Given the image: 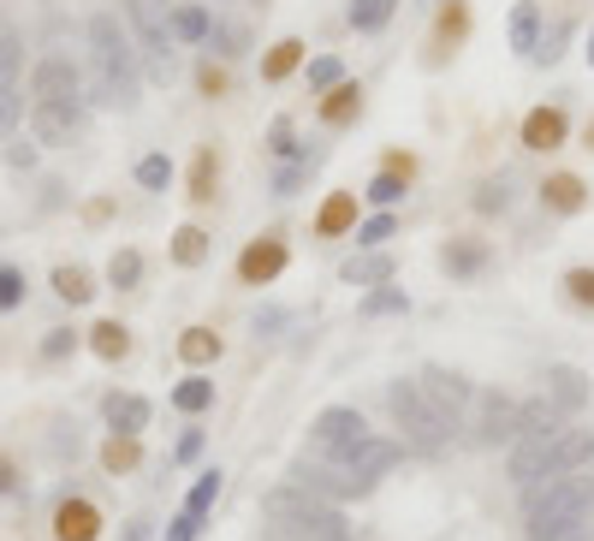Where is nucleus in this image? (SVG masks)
Here are the masks:
<instances>
[{
  "label": "nucleus",
  "instance_id": "f257e3e1",
  "mask_svg": "<svg viewBox=\"0 0 594 541\" xmlns=\"http://www.w3.org/2000/svg\"><path fill=\"white\" fill-rule=\"evenodd\" d=\"M588 512H594V470L583 464L576 476L535 482L529 494H523V535L529 541H576Z\"/></svg>",
  "mask_w": 594,
  "mask_h": 541
},
{
  "label": "nucleus",
  "instance_id": "f03ea898",
  "mask_svg": "<svg viewBox=\"0 0 594 541\" xmlns=\"http://www.w3.org/2000/svg\"><path fill=\"white\" fill-rule=\"evenodd\" d=\"M90 101L96 108H137V37L113 12L90 19Z\"/></svg>",
  "mask_w": 594,
  "mask_h": 541
},
{
  "label": "nucleus",
  "instance_id": "7ed1b4c3",
  "mask_svg": "<svg viewBox=\"0 0 594 541\" xmlns=\"http://www.w3.org/2000/svg\"><path fill=\"white\" fill-rule=\"evenodd\" d=\"M131 30H137V55L149 60V83H172V12L167 0H126Z\"/></svg>",
  "mask_w": 594,
  "mask_h": 541
},
{
  "label": "nucleus",
  "instance_id": "20e7f679",
  "mask_svg": "<svg viewBox=\"0 0 594 541\" xmlns=\"http://www.w3.org/2000/svg\"><path fill=\"white\" fill-rule=\"evenodd\" d=\"M387 405H393V423L405 429V441H410L416 452H440V446L452 441V429L440 423V411L423 399L416 381H393V387H387Z\"/></svg>",
  "mask_w": 594,
  "mask_h": 541
},
{
  "label": "nucleus",
  "instance_id": "39448f33",
  "mask_svg": "<svg viewBox=\"0 0 594 541\" xmlns=\"http://www.w3.org/2000/svg\"><path fill=\"white\" fill-rule=\"evenodd\" d=\"M30 108H83V72L66 55L37 60V72H30Z\"/></svg>",
  "mask_w": 594,
  "mask_h": 541
},
{
  "label": "nucleus",
  "instance_id": "423d86ee",
  "mask_svg": "<svg viewBox=\"0 0 594 541\" xmlns=\"http://www.w3.org/2000/svg\"><path fill=\"white\" fill-rule=\"evenodd\" d=\"M416 387H423V399H428L434 411H440V423H446V429H464L469 405H476V387H469L458 370H446V363H428Z\"/></svg>",
  "mask_w": 594,
  "mask_h": 541
},
{
  "label": "nucleus",
  "instance_id": "0eeeda50",
  "mask_svg": "<svg viewBox=\"0 0 594 541\" xmlns=\"http://www.w3.org/2000/svg\"><path fill=\"white\" fill-rule=\"evenodd\" d=\"M309 441H316L321 459H352V452L369 441V423H363V411H352V405H327L316 416V429H309Z\"/></svg>",
  "mask_w": 594,
  "mask_h": 541
},
{
  "label": "nucleus",
  "instance_id": "6e6552de",
  "mask_svg": "<svg viewBox=\"0 0 594 541\" xmlns=\"http://www.w3.org/2000/svg\"><path fill=\"white\" fill-rule=\"evenodd\" d=\"M469 434H476V446H512L517 441V399L505 393H476V405H469Z\"/></svg>",
  "mask_w": 594,
  "mask_h": 541
},
{
  "label": "nucleus",
  "instance_id": "1a4fd4ad",
  "mask_svg": "<svg viewBox=\"0 0 594 541\" xmlns=\"http://www.w3.org/2000/svg\"><path fill=\"white\" fill-rule=\"evenodd\" d=\"M558 441V434H553ZM553 441H512V452H505V476H512V488H523L529 494L535 482H553Z\"/></svg>",
  "mask_w": 594,
  "mask_h": 541
},
{
  "label": "nucleus",
  "instance_id": "9d476101",
  "mask_svg": "<svg viewBox=\"0 0 594 541\" xmlns=\"http://www.w3.org/2000/svg\"><path fill=\"white\" fill-rule=\"evenodd\" d=\"M286 262H291V250L279 238H256V244H244V256H238V281L244 286H268V281L286 274Z\"/></svg>",
  "mask_w": 594,
  "mask_h": 541
},
{
  "label": "nucleus",
  "instance_id": "9b49d317",
  "mask_svg": "<svg viewBox=\"0 0 594 541\" xmlns=\"http://www.w3.org/2000/svg\"><path fill=\"white\" fill-rule=\"evenodd\" d=\"M393 464H398V446H393V441H380V434H369V441H363L352 459H345V476L357 482V494H369V488L387 476Z\"/></svg>",
  "mask_w": 594,
  "mask_h": 541
},
{
  "label": "nucleus",
  "instance_id": "f8f14e48",
  "mask_svg": "<svg viewBox=\"0 0 594 541\" xmlns=\"http://www.w3.org/2000/svg\"><path fill=\"white\" fill-rule=\"evenodd\" d=\"M83 126V108H30V137L48 149H60V144H72Z\"/></svg>",
  "mask_w": 594,
  "mask_h": 541
},
{
  "label": "nucleus",
  "instance_id": "ddd939ff",
  "mask_svg": "<svg viewBox=\"0 0 594 541\" xmlns=\"http://www.w3.org/2000/svg\"><path fill=\"white\" fill-rule=\"evenodd\" d=\"M523 434H529V441H553V434H565V411H558L547 393L523 399V405H517V441H523Z\"/></svg>",
  "mask_w": 594,
  "mask_h": 541
},
{
  "label": "nucleus",
  "instance_id": "4468645a",
  "mask_svg": "<svg viewBox=\"0 0 594 541\" xmlns=\"http://www.w3.org/2000/svg\"><path fill=\"white\" fill-rule=\"evenodd\" d=\"M487 262H494V256H487V244H482V238H452L446 250H440V268H446L458 286H464V281H482Z\"/></svg>",
  "mask_w": 594,
  "mask_h": 541
},
{
  "label": "nucleus",
  "instance_id": "2eb2a0df",
  "mask_svg": "<svg viewBox=\"0 0 594 541\" xmlns=\"http://www.w3.org/2000/svg\"><path fill=\"white\" fill-rule=\"evenodd\" d=\"M547 399L558 411H571V416L588 411V375L576 370V363H553V370H547Z\"/></svg>",
  "mask_w": 594,
  "mask_h": 541
},
{
  "label": "nucleus",
  "instance_id": "dca6fc26",
  "mask_svg": "<svg viewBox=\"0 0 594 541\" xmlns=\"http://www.w3.org/2000/svg\"><path fill=\"white\" fill-rule=\"evenodd\" d=\"M55 535H60V541H96V535H101V512H96L90 500H60Z\"/></svg>",
  "mask_w": 594,
  "mask_h": 541
},
{
  "label": "nucleus",
  "instance_id": "f3484780",
  "mask_svg": "<svg viewBox=\"0 0 594 541\" xmlns=\"http://www.w3.org/2000/svg\"><path fill=\"white\" fill-rule=\"evenodd\" d=\"M101 416H108L113 434H143V429H149V399H137V393H108V399H101Z\"/></svg>",
  "mask_w": 594,
  "mask_h": 541
},
{
  "label": "nucleus",
  "instance_id": "a211bd4d",
  "mask_svg": "<svg viewBox=\"0 0 594 541\" xmlns=\"http://www.w3.org/2000/svg\"><path fill=\"white\" fill-rule=\"evenodd\" d=\"M565 131H571V119L558 108H535L529 119H523V149H558Z\"/></svg>",
  "mask_w": 594,
  "mask_h": 541
},
{
  "label": "nucleus",
  "instance_id": "6ab92c4d",
  "mask_svg": "<svg viewBox=\"0 0 594 541\" xmlns=\"http://www.w3.org/2000/svg\"><path fill=\"white\" fill-rule=\"evenodd\" d=\"M541 203H547L553 215H583V203H588V185L576 179V173H553V179L541 185Z\"/></svg>",
  "mask_w": 594,
  "mask_h": 541
},
{
  "label": "nucleus",
  "instance_id": "aec40b11",
  "mask_svg": "<svg viewBox=\"0 0 594 541\" xmlns=\"http://www.w3.org/2000/svg\"><path fill=\"white\" fill-rule=\"evenodd\" d=\"M352 220H357V197H352V190H334V197H327V208L316 215V238H339Z\"/></svg>",
  "mask_w": 594,
  "mask_h": 541
},
{
  "label": "nucleus",
  "instance_id": "412c9836",
  "mask_svg": "<svg viewBox=\"0 0 594 541\" xmlns=\"http://www.w3.org/2000/svg\"><path fill=\"white\" fill-rule=\"evenodd\" d=\"M357 114H363V83H339V90H327V101H321L327 126H352Z\"/></svg>",
  "mask_w": 594,
  "mask_h": 541
},
{
  "label": "nucleus",
  "instance_id": "4be33fe9",
  "mask_svg": "<svg viewBox=\"0 0 594 541\" xmlns=\"http://www.w3.org/2000/svg\"><path fill=\"white\" fill-rule=\"evenodd\" d=\"M208 405H215V381H208V375H185L179 387H172V411H185V416H202Z\"/></svg>",
  "mask_w": 594,
  "mask_h": 541
},
{
  "label": "nucleus",
  "instance_id": "5701e85b",
  "mask_svg": "<svg viewBox=\"0 0 594 541\" xmlns=\"http://www.w3.org/2000/svg\"><path fill=\"white\" fill-rule=\"evenodd\" d=\"M512 48H517V55H535V48H541V7H535V0H517V12H512Z\"/></svg>",
  "mask_w": 594,
  "mask_h": 541
},
{
  "label": "nucleus",
  "instance_id": "b1692460",
  "mask_svg": "<svg viewBox=\"0 0 594 541\" xmlns=\"http://www.w3.org/2000/svg\"><path fill=\"white\" fill-rule=\"evenodd\" d=\"M90 352L101 357V363H119V357H131V334L119 322H96L90 327Z\"/></svg>",
  "mask_w": 594,
  "mask_h": 541
},
{
  "label": "nucleus",
  "instance_id": "393cba45",
  "mask_svg": "<svg viewBox=\"0 0 594 541\" xmlns=\"http://www.w3.org/2000/svg\"><path fill=\"white\" fill-rule=\"evenodd\" d=\"M345 281H352V286H387V281H393V256L375 250V256L345 262Z\"/></svg>",
  "mask_w": 594,
  "mask_h": 541
},
{
  "label": "nucleus",
  "instance_id": "a878e982",
  "mask_svg": "<svg viewBox=\"0 0 594 541\" xmlns=\"http://www.w3.org/2000/svg\"><path fill=\"white\" fill-rule=\"evenodd\" d=\"M297 66H304V42L286 37V42H274V48H268V60H261V78L279 83V78H291Z\"/></svg>",
  "mask_w": 594,
  "mask_h": 541
},
{
  "label": "nucleus",
  "instance_id": "bb28decb",
  "mask_svg": "<svg viewBox=\"0 0 594 541\" xmlns=\"http://www.w3.org/2000/svg\"><path fill=\"white\" fill-rule=\"evenodd\" d=\"M101 464H108V476H131V470L143 464V452H137V434H113V441L101 446Z\"/></svg>",
  "mask_w": 594,
  "mask_h": 541
},
{
  "label": "nucleus",
  "instance_id": "cd10ccee",
  "mask_svg": "<svg viewBox=\"0 0 594 541\" xmlns=\"http://www.w3.org/2000/svg\"><path fill=\"white\" fill-rule=\"evenodd\" d=\"M172 262H179V268H202L208 262V233L202 226H179V233H172Z\"/></svg>",
  "mask_w": 594,
  "mask_h": 541
},
{
  "label": "nucleus",
  "instance_id": "c85d7f7f",
  "mask_svg": "<svg viewBox=\"0 0 594 541\" xmlns=\"http://www.w3.org/2000/svg\"><path fill=\"white\" fill-rule=\"evenodd\" d=\"M208 48H215L220 60H238L244 48H250V30H244L238 19H215V30H208Z\"/></svg>",
  "mask_w": 594,
  "mask_h": 541
},
{
  "label": "nucleus",
  "instance_id": "c756f323",
  "mask_svg": "<svg viewBox=\"0 0 594 541\" xmlns=\"http://www.w3.org/2000/svg\"><path fill=\"white\" fill-rule=\"evenodd\" d=\"M179 357L190 363V370H202V363H215V357H220V334H208V327H185V340H179Z\"/></svg>",
  "mask_w": 594,
  "mask_h": 541
},
{
  "label": "nucleus",
  "instance_id": "7c9ffc66",
  "mask_svg": "<svg viewBox=\"0 0 594 541\" xmlns=\"http://www.w3.org/2000/svg\"><path fill=\"white\" fill-rule=\"evenodd\" d=\"M55 292H60V298L66 304H90V268H78V262H60V268H55Z\"/></svg>",
  "mask_w": 594,
  "mask_h": 541
},
{
  "label": "nucleus",
  "instance_id": "2f4dec72",
  "mask_svg": "<svg viewBox=\"0 0 594 541\" xmlns=\"http://www.w3.org/2000/svg\"><path fill=\"white\" fill-rule=\"evenodd\" d=\"M208 30H215V19L202 7H172V42H208Z\"/></svg>",
  "mask_w": 594,
  "mask_h": 541
},
{
  "label": "nucleus",
  "instance_id": "473e14b6",
  "mask_svg": "<svg viewBox=\"0 0 594 541\" xmlns=\"http://www.w3.org/2000/svg\"><path fill=\"white\" fill-rule=\"evenodd\" d=\"M215 179H220V155L215 149H197V167H190V197L208 203V197H215Z\"/></svg>",
  "mask_w": 594,
  "mask_h": 541
},
{
  "label": "nucleus",
  "instance_id": "72a5a7b5",
  "mask_svg": "<svg viewBox=\"0 0 594 541\" xmlns=\"http://www.w3.org/2000/svg\"><path fill=\"white\" fill-rule=\"evenodd\" d=\"M405 185H410V173H375V179H369V190H363V197H369L375 208H393L398 197H405Z\"/></svg>",
  "mask_w": 594,
  "mask_h": 541
},
{
  "label": "nucleus",
  "instance_id": "f704fd0d",
  "mask_svg": "<svg viewBox=\"0 0 594 541\" xmlns=\"http://www.w3.org/2000/svg\"><path fill=\"white\" fill-rule=\"evenodd\" d=\"M19 119H24V83L12 78V83H0V137L19 131Z\"/></svg>",
  "mask_w": 594,
  "mask_h": 541
},
{
  "label": "nucleus",
  "instance_id": "c9c22d12",
  "mask_svg": "<svg viewBox=\"0 0 594 541\" xmlns=\"http://www.w3.org/2000/svg\"><path fill=\"white\" fill-rule=\"evenodd\" d=\"M137 281H143V256H137V250H113V262H108V286L131 292Z\"/></svg>",
  "mask_w": 594,
  "mask_h": 541
},
{
  "label": "nucleus",
  "instance_id": "e433bc0d",
  "mask_svg": "<svg viewBox=\"0 0 594 541\" xmlns=\"http://www.w3.org/2000/svg\"><path fill=\"white\" fill-rule=\"evenodd\" d=\"M398 12V0H352V24L357 30H380Z\"/></svg>",
  "mask_w": 594,
  "mask_h": 541
},
{
  "label": "nucleus",
  "instance_id": "4c0bfd02",
  "mask_svg": "<svg viewBox=\"0 0 594 541\" xmlns=\"http://www.w3.org/2000/svg\"><path fill=\"white\" fill-rule=\"evenodd\" d=\"M220 500V470H202V476H197V488H190V494H185V512H208V505H215Z\"/></svg>",
  "mask_w": 594,
  "mask_h": 541
},
{
  "label": "nucleus",
  "instance_id": "58836bf2",
  "mask_svg": "<svg viewBox=\"0 0 594 541\" xmlns=\"http://www.w3.org/2000/svg\"><path fill=\"white\" fill-rule=\"evenodd\" d=\"M476 208H482V215H505V208H512V179H505V173H499V179H487L476 190Z\"/></svg>",
  "mask_w": 594,
  "mask_h": 541
},
{
  "label": "nucleus",
  "instance_id": "ea45409f",
  "mask_svg": "<svg viewBox=\"0 0 594 541\" xmlns=\"http://www.w3.org/2000/svg\"><path fill=\"white\" fill-rule=\"evenodd\" d=\"M137 185H143V190H167L172 185V161H167V155H143V161H137Z\"/></svg>",
  "mask_w": 594,
  "mask_h": 541
},
{
  "label": "nucleus",
  "instance_id": "a19ab883",
  "mask_svg": "<svg viewBox=\"0 0 594 541\" xmlns=\"http://www.w3.org/2000/svg\"><path fill=\"white\" fill-rule=\"evenodd\" d=\"M345 83V60L339 55H321L316 66H309V90H339Z\"/></svg>",
  "mask_w": 594,
  "mask_h": 541
},
{
  "label": "nucleus",
  "instance_id": "79ce46f5",
  "mask_svg": "<svg viewBox=\"0 0 594 541\" xmlns=\"http://www.w3.org/2000/svg\"><path fill=\"white\" fill-rule=\"evenodd\" d=\"M393 233H398V220H393V215H369V220L357 226V244H369V250H380V244H387Z\"/></svg>",
  "mask_w": 594,
  "mask_h": 541
},
{
  "label": "nucleus",
  "instance_id": "37998d69",
  "mask_svg": "<svg viewBox=\"0 0 594 541\" xmlns=\"http://www.w3.org/2000/svg\"><path fill=\"white\" fill-rule=\"evenodd\" d=\"M398 309H410V298L398 286H380L369 304H363V316H398Z\"/></svg>",
  "mask_w": 594,
  "mask_h": 541
},
{
  "label": "nucleus",
  "instance_id": "c03bdc74",
  "mask_svg": "<svg viewBox=\"0 0 594 541\" xmlns=\"http://www.w3.org/2000/svg\"><path fill=\"white\" fill-rule=\"evenodd\" d=\"M24 304V274L12 262H0V309H19Z\"/></svg>",
  "mask_w": 594,
  "mask_h": 541
},
{
  "label": "nucleus",
  "instance_id": "a18cd8bd",
  "mask_svg": "<svg viewBox=\"0 0 594 541\" xmlns=\"http://www.w3.org/2000/svg\"><path fill=\"white\" fill-rule=\"evenodd\" d=\"M19 60H24V37H12V30H7V37H0V83L19 78Z\"/></svg>",
  "mask_w": 594,
  "mask_h": 541
},
{
  "label": "nucleus",
  "instance_id": "49530a36",
  "mask_svg": "<svg viewBox=\"0 0 594 541\" xmlns=\"http://www.w3.org/2000/svg\"><path fill=\"white\" fill-rule=\"evenodd\" d=\"M565 292H571V304L594 309V268H571V274H565Z\"/></svg>",
  "mask_w": 594,
  "mask_h": 541
},
{
  "label": "nucleus",
  "instance_id": "de8ad7c7",
  "mask_svg": "<svg viewBox=\"0 0 594 541\" xmlns=\"http://www.w3.org/2000/svg\"><path fill=\"white\" fill-rule=\"evenodd\" d=\"M72 352H78V334H72V327H55V334L42 340V357H48V363H60V357H72Z\"/></svg>",
  "mask_w": 594,
  "mask_h": 541
},
{
  "label": "nucleus",
  "instance_id": "09e8293b",
  "mask_svg": "<svg viewBox=\"0 0 594 541\" xmlns=\"http://www.w3.org/2000/svg\"><path fill=\"white\" fill-rule=\"evenodd\" d=\"M304 179H309V161H291V167L274 173V190H279V197H291V190H304Z\"/></svg>",
  "mask_w": 594,
  "mask_h": 541
},
{
  "label": "nucleus",
  "instance_id": "8fccbe9b",
  "mask_svg": "<svg viewBox=\"0 0 594 541\" xmlns=\"http://www.w3.org/2000/svg\"><path fill=\"white\" fill-rule=\"evenodd\" d=\"M268 149H274V155H286V161H291V155H304V149H297V137H291V119H274Z\"/></svg>",
  "mask_w": 594,
  "mask_h": 541
},
{
  "label": "nucleus",
  "instance_id": "3c124183",
  "mask_svg": "<svg viewBox=\"0 0 594 541\" xmlns=\"http://www.w3.org/2000/svg\"><path fill=\"white\" fill-rule=\"evenodd\" d=\"M565 37H571V24H553V30H547V37H541V48H535V60H547V66H553L558 55H565Z\"/></svg>",
  "mask_w": 594,
  "mask_h": 541
},
{
  "label": "nucleus",
  "instance_id": "603ef678",
  "mask_svg": "<svg viewBox=\"0 0 594 541\" xmlns=\"http://www.w3.org/2000/svg\"><path fill=\"white\" fill-rule=\"evenodd\" d=\"M197 83H202V96H226V72H220L215 60H202V66H197Z\"/></svg>",
  "mask_w": 594,
  "mask_h": 541
},
{
  "label": "nucleus",
  "instance_id": "864d4df0",
  "mask_svg": "<svg viewBox=\"0 0 594 541\" xmlns=\"http://www.w3.org/2000/svg\"><path fill=\"white\" fill-rule=\"evenodd\" d=\"M197 530H202V518L197 512H179V518H172V530H167V541H197Z\"/></svg>",
  "mask_w": 594,
  "mask_h": 541
},
{
  "label": "nucleus",
  "instance_id": "5fc2aeb1",
  "mask_svg": "<svg viewBox=\"0 0 594 541\" xmlns=\"http://www.w3.org/2000/svg\"><path fill=\"white\" fill-rule=\"evenodd\" d=\"M197 452H202V429H185V434H179V446H172V459L185 464V459H197Z\"/></svg>",
  "mask_w": 594,
  "mask_h": 541
},
{
  "label": "nucleus",
  "instance_id": "6e6d98bb",
  "mask_svg": "<svg viewBox=\"0 0 594 541\" xmlns=\"http://www.w3.org/2000/svg\"><path fill=\"white\" fill-rule=\"evenodd\" d=\"M286 322H291L286 309H261V316H256V334H268V340H274V334H279V327H286Z\"/></svg>",
  "mask_w": 594,
  "mask_h": 541
},
{
  "label": "nucleus",
  "instance_id": "4d7b16f0",
  "mask_svg": "<svg viewBox=\"0 0 594 541\" xmlns=\"http://www.w3.org/2000/svg\"><path fill=\"white\" fill-rule=\"evenodd\" d=\"M37 161V144H7V167H30Z\"/></svg>",
  "mask_w": 594,
  "mask_h": 541
},
{
  "label": "nucleus",
  "instance_id": "13d9d810",
  "mask_svg": "<svg viewBox=\"0 0 594 541\" xmlns=\"http://www.w3.org/2000/svg\"><path fill=\"white\" fill-rule=\"evenodd\" d=\"M12 488H19V470H12L7 459H0V494H12Z\"/></svg>",
  "mask_w": 594,
  "mask_h": 541
},
{
  "label": "nucleus",
  "instance_id": "bf43d9fd",
  "mask_svg": "<svg viewBox=\"0 0 594 541\" xmlns=\"http://www.w3.org/2000/svg\"><path fill=\"white\" fill-rule=\"evenodd\" d=\"M126 541H149V518H137L131 530H126Z\"/></svg>",
  "mask_w": 594,
  "mask_h": 541
},
{
  "label": "nucleus",
  "instance_id": "052dcab7",
  "mask_svg": "<svg viewBox=\"0 0 594 541\" xmlns=\"http://www.w3.org/2000/svg\"><path fill=\"white\" fill-rule=\"evenodd\" d=\"M576 541H594V512H588V523H583V530H576Z\"/></svg>",
  "mask_w": 594,
  "mask_h": 541
},
{
  "label": "nucleus",
  "instance_id": "680f3d73",
  "mask_svg": "<svg viewBox=\"0 0 594 541\" xmlns=\"http://www.w3.org/2000/svg\"><path fill=\"white\" fill-rule=\"evenodd\" d=\"M588 66H594V30H588Z\"/></svg>",
  "mask_w": 594,
  "mask_h": 541
},
{
  "label": "nucleus",
  "instance_id": "e2e57ef3",
  "mask_svg": "<svg viewBox=\"0 0 594 541\" xmlns=\"http://www.w3.org/2000/svg\"><path fill=\"white\" fill-rule=\"evenodd\" d=\"M0 37H7V24H0Z\"/></svg>",
  "mask_w": 594,
  "mask_h": 541
}]
</instances>
